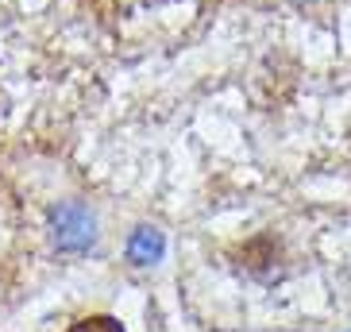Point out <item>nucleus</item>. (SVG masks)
<instances>
[{
    "instance_id": "1",
    "label": "nucleus",
    "mask_w": 351,
    "mask_h": 332,
    "mask_svg": "<svg viewBox=\"0 0 351 332\" xmlns=\"http://www.w3.org/2000/svg\"><path fill=\"white\" fill-rule=\"evenodd\" d=\"M51 224H54V244L62 251H85L93 248V217H89V209L77 205V201H66L51 213Z\"/></svg>"
},
{
    "instance_id": "2",
    "label": "nucleus",
    "mask_w": 351,
    "mask_h": 332,
    "mask_svg": "<svg viewBox=\"0 0 351 332\" xmlns=\"http://www.w3.org/2000/svg\"><path fill=\"white\" fill-rule=\"evenodd\" d=\"M278 259H282V244L274 236H255L236 251V263L247 274H258V278H267L270 270L278 267Z\"/></svg>"
},
{
    "instance_id": "3",
    "label": "nucleus",
    "mask_w": 351,
    "mask_h": 332,
    "mask_svg": "<svg viewBox=\"0 0 351 332\" xmlns=\"http://www.w3.org/2000/svg\"><path fill=\"white\" fill-rule=\"evenodd\" d=\"M166 251V239L158 228H135L132 239H128V259L139 263V267H151V263L162 259Z\"/></svg>"
},
{
    "instance_id": "4",
    "label": "nucleus",
    "mask_w": 351,
    "mask_h": 332,
    "mask_svg": "<svg viewBox=\"0 0 351 332\" xmlns=\"http://www.w3.org/2000/svg\"><path fill=\"white\" fill-rule=\"evenodd\" d=\"M70 332H124L120 329V321L116 317H85V321H77V324H70Z\"/></svg>"
}]
</instances>
